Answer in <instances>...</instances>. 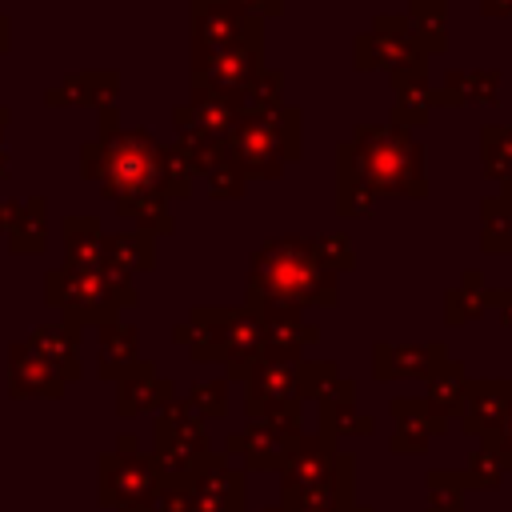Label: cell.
Listing matches in <instances>:
<instances>
[{
	"label": "cell",
	"instance_id": "obj_1",
	"mask_svg": "<svg viewBox=\"0 0 512 512\" xmlns=\"http://www.w3.org/2000/svg\"><path fill=\"white\" fill-rule=\"evenodd\" d=\"M364 180L380 192H424L420 148L404 132H372L364 136Z\"/></svg>",
	"mask_w": 512,
	"mask_h": 512
},
{
	"label": "cell",
	"instance_id": "obj_2",
	"mask_svg": "<svg viewBox=\"0 0 512 512\" xmlns=\"http://www.w3.org/2000/svg\"><path fill=\"white\" fill-rule=\"evenodd\" d=\"M508 404H512V380H480V384L468 388V400L460 408V420H464L468 432L488 436L504 420Z\"/></svg>",
	"mask_w": 512,
	"mask_h": 512
},
{
	"label": "cell",
	"instance_id": "obj_3",
	"mask_svg": "<svg viewBox=\"0 0 512 512\" xmlns=\"http://www.w3.org/2000/svg\"><path fill=\"white\" fill-rule=\"evenodd\" d=\"M468 380H464V372L456 368V364H444L436 376H432V408H436V416H452V412H460L464 408V400H468Z\"/></svg>",
	"mask_w": 512,
	"mask_h": 512
},
{
	"label": "cell",
	"instance_id": "obj_4",
	"mask_svg": "<svg viewBox=\"0 0 512 512\" xmlns=\"http://www.w3.org/2000/svg\"><path fill=\"white\" fill-rule=\"evenodd\" d=\"M484 248L492 252H508L512 248V200L508 196H492L484 200Z\"/></svg>",
	"mask_w": 512,
	"mask_h": 512
},
{
	"label": "cell",
	"instance_id": "obj_5",
	"mask_svg": "<svg viewBox=\"0 0 512 512\" xmlns=\"http://www.w3.org/2000/svg\"><path fill=\"white\" fill-rule=\"evenodd\" d=\"M480 284H484V276H480V272H468V276H464V284L448 296V320H452V324H464V320H472V316H480V312H484L488 292H484Z\"/></svg>",
	"mask_w": 512,
	"mask_h": 512
},
{
	"label": "cell",
	"instance_id": "obj_6",
	"mask_svg": "<svg viewBox=\"0 0 512 512\" xmlns=\"http://www.w3.org/2000/svg\"><path fill=\"white\" fill-rule=\"evenodd\" d=\"M484 172L500 184L512 176V128H484Z\"/></svg>",
	"mask_w": 512,
	"mask_h": 512
},
{
	"label": "cell",
	"instance_id": "obj_7",
	"mask_svg": "<svg viewBox=\"0 0 512 512\" xmlns=\"http://www.w3.org/2000/svg\"><path fill=\"white\" fill-rule=\"evenodd\" d=\"M448 88H456L460 96L456 100H496V88H500V72H452L448 76Z\"/></svg>",
	"mask_w": 512,
	"mask_h": 512
},
{
	"label": "cell",
	"instance_id": "obj_8",
	"mask_svg": "<svg viewBox=\"0 0 512 512\" xmlns=\"http://www.w3.org/2000/svg\"><path fill=\"white\" fill-rule=\"evenodd\" d=\"M412 20L420 24L424 44L440 52V48H444V4H440V0H416V4H412Z\"/></svg>",
	"mask_w": 512,
	"mask_h": 512
},
{
	"label": "cell",
	"instance_id": "obj_9",
	"mask_svg": "<svg viewBox=\"0 0 512 512\" xmlns=\"http://www.w3.org/2000/svg\"><path fill=\"white\" fill-rule=\"evenodd\" d=\"M500 476H504L500 456H496L492 448H476V456H472V464H468V472H464V484H468V488H496Z\"/></svg>",
	"mask_w": 512,
	"mask_h": 512
},
{
	"label": "cell",
	"instance_id": "obj_10",
	"mask_svg": "<svg viewBox=\"0 0 512 512\" xmlns=\"http://www.w3.org/2000/svg\"><path fill=\"white\" fill-rule=\"evenodd\" d=\"M428 488H432V500L440 504L436 512H460V508H464V500H460V480H456V476H444V472H440V476L428 480Z\"/></svg>",
	"mask_w": 512,
	"mask_h": 512
},
{
	"label": "cell",
	"instance_id": "obj_11",
	"mask_svg": "<svg viewBox=\"0 0 512 512\" xmlns=\"http://www.w3.org/2000/svg\"><path fill=\"white\" fill-rule=\"evenodd\" d=\"M484 448H492V452L500 456V464H504V468H512V404H508L504 420L484 436Z\"/></svg>",
	"mask_w": 512,
	"mask_h": 512
},
{
	"label": "cell",
	"instance_id": "obj_12",
	"mask_svg": "<svg viewBox=\"0 0 512 512\" xmlns=\"http://www.w3.org/2000/svg\"><path fill=\"white\" fill-rule=\"evenodd\" d=\"M112 172H116V180H120V184H140V180H144V172H148V160L124 148V152H116V156H112Z\"/></svg>",
	"mask_w": 512,
	"mask_h": 512
},
{
	"label": "cell",
	"instance_id": "obj_13",
	"mask_svg": "<svg viewBox=\"0 0 512 512\" xmlns=\"http://www.w3.org/2000/svg\"><path fill=\"white\" fill-rule=\"evenodd\" d=\"M488 304L500 308V320L512 324V292H488Z\"/></svg>",
	"mask_w": 512,
	"mask_h": 512
},
{
	"label": "cell",
	"instance_id": "obj_14",
	"mask_svg": "<svg viewBox=\"0 0 512 512\" xmlns=\"http://www.w3.org/2000/svg\"><path fill=\"white\" fill-rule=\"evenodd\" d=\"M480 8H484V16H508L512 12V0H484Z\"/></svg>",
	"mask_w": 512,
	"mask_h": 512
}]
</instances>
